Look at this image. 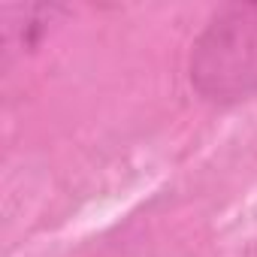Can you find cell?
Wrapping results in <instances>:
<instances>
[{"mask_svg": "<svg viewBox=\"0 0 257 257\" xmlns=\"http://www.w3.org/2000/svg\"><path fill=\"white\" fill-rule=\"evenodd\" d=\"M16 13L22 16V25L25 28H13V25H4V40H7V55L19 52V49H34L49 25H55V16H61L64 10L61 7H16Z\"/></svg>", "mask_w": 257, "mask_h": 257, "instance_id": "2", "label": "cell"}, {"mask_svg": "<svg viewBox=\"0 0 257 257\" xmlns=\"http://www.w3.org/2000/svg\"><path fill=\"white\" fill-rule=\"evenodd\" d=\"M188 76L194 91L218 106L257 94V4L221 7L194 40Z\"/></svg>", "mask_w": 257, "mask_h": 257, "instance_id": "1", "label": "cell"}]
</instances>
